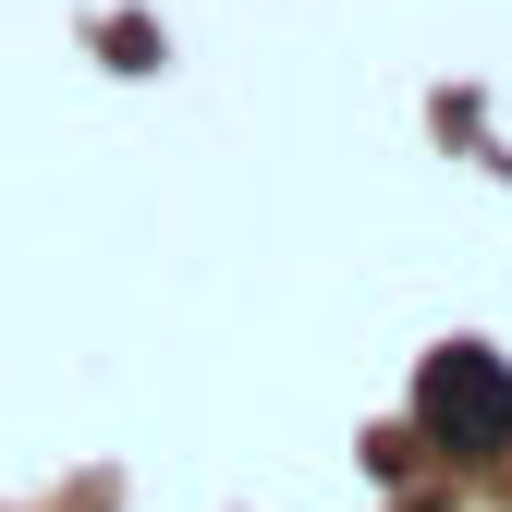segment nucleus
Wrapping results in <instances>:
<instances>
[{
	"mask_svg": "<svg viewBox=\"0 0 512 512\" xmlns=\"http://www.w3.org/2000/svg\"><path fill=\"white\" fill-rule=\"evenodd\" d=\"M415 427H427L452 464H488V452H512V366H500L488 342L427 354V378H415Z\"/></svg>",
	"mask_w": 512,
	"mask_h": 512,
	"instance_id": "1",
	"label": "nucleus"
}]
</instances>
